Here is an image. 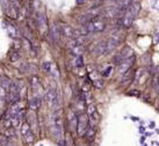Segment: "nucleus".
I'll return each mask as SVG.
<instances>
[{"label":"nucleus","instance_id":"nucleus-24","mask_svg":"<svg viewBox=\"0 0 159 146\" xmlns=\"http://www.w3.org/2000/svg\"><path fill=\"white\" fill-rule=\"evenodd\" d=\"M51 69H52V63H50V62H44V63H43V70H44L45 72L50 73V72H51Z\"/></svg>","mask_w":159,"mask_h":146},{"label":"nucleus","instance_id":"nucleus-26","mask_svg":"<svg viewBox=\"0 0 159 146\" xmlns=\"http://www.w3.org/2000/svg\"><path fill=\"white\" fill-rule=\"evenodd\" d=\"M153 88H155L156 92H158V81H157V79L153 80Z\"/></svg>","mask_w":159,"mask_h":146},{"label":"nucleus","instance_id":"nucleus-2","mask_svg":"<svg viewBox=\"0 0 159 146\" xmlns=\"http://www.w3.org/2000/svg\"><path fill=\"white\" fill-rule=\"evenodd\" d=\"M45 102L48 104V107L50 109H55L58 104H59V95L58 92L54 88L48 89V92L45 93Z\"/></svg>","mask_w":159,"mask_h":146},{"label":"nucleus","instance_id":"nucleus-25","mask_svg":"<svg viewBox=\"0 0 159 146\" xmlns=\"http://www.w3.org/2000/svg\"><path fill=\"white\" fill-rule=\"evenodd\" d=\"M112 70H113L112 67H108V69H107V70L105 71V73H103V75H105V77H108V75L110 74V71H112Z\"/></svg>","mask_w":159,"mask_h":146},{"label":"nucleus","instance_id":"nucleus-13","mask_svg":"<svg viewBox=\"0 0 159 146\" xmlns=\"http://www.w3.org/2000/svg\"><path fill=\"white\" fill-rule=\"evenodd\" d=\"M129 57H132V50L129 49V48H126L121 53H119V55L115 57V62H116L117 64H120L122 60H124V59H127V58H129Z\"/></svg>","mask_w":159,"mask_h":146},{"label":"nucleus","instance_id":"nucleus-8","mask_svg":"<svg viewBox=\"0 0 159 146\" xmlns=\"http://www.w3.org/2000/svg\"><path fill=\"white\" fill-rule=\"evenodd\" d=\"M36 22H37V27L38 30L41 33H45L48 30V21H47V16L44 13H38L37 17H36Z\"/></svg>","mask_w":159,"mask_h":146},{"label":"nucleus","instance_id":"nucleus-5","mask_svg":"<svg viewBox=\"0 0 159 146\" xmlns=\"http://www.w3.org/2000/svg\"><path fill=\"white\" fill-rule=\"evenodd\" d=\"M21 135H22V138H23V140H24V143L27 145H30V144L34 143V139H35L34 132L30 130L28 123H23L21 125Z\"/></svg>","mask_w":159,"mask_h":146},{"label":"nucleus","instance_id":"nucleus-17","mask_svg":"<svg viewBox=\"0 0 159 146\" xmlns=\"http://www.w3.org/2000/svg\"><path fill=\"white\" fill-rule=\"evenodd\" d=\"M40 106H41V98L40 96H34L29 101V109H31L33 111H35L36 109H38Z\"/></svg>","mask_w":159,"mask_h":146},{"label":"nucleus","instance_id":"nucleus-18","mask_svg":"<svg viewBox=\"0 0 159 146\" xmlns=\"http://www.w3.org/2000/svg\"><path fill=\"white\" fill-rule=\"evenodd\" d=\"M7 30H8V34H9V36L12 37V38H16L17 37V29L12 24V23H7Z\"/></svg>","mask_w":159,"mask_h":146},{"label":"nucleus","instance_id":"nucleus-4","mask_svg":"<svg viewBox=\"0 0 159 146\" xmlns=\"http://www.w3.org/2000/svg\"><path fill=\"white\" fill-rule=\"evenodd\" d=\"M87 120H88V127H91V128H95L98 125V123H99V114L96 111L95 106L92 104V103L88 106V117H87Z\"/></svg>","mask_w":159,"mask_h":146},{"label":"nucleus","instance_id":"nucleus-19","mask_svg":"<svg viewBox=\"0 0 159 146\" xmlns=\"http://www.w3.org/2000/svg\"><path fill=\"white\" fill-rule=\"evenodd\" d=\"M95 53L98 55H106V44L105 42H100L99 44H96L95 46Z\"/></svg>","mask_w":159,"mask_h":146},{"label":"nucleus","instance_id":"nucleus-23","mask_svg":"<svg viewBox=\"0 0 159 146\" xmlns=\"http://www.w3.org/2000/svg\"><path fill=\"white\" fill-rule=\"evenodd\" d=\"M75 66H76V67H82V66H84V58H82V56H77V57H76Z\"/></svg>","mask_w":159,"mask_h":146},{"label":"nucleus","instance_id":"nucleus-3","mask_svg":"<svg viewBox=\"0 0 159 146\" xmlns=\"http://www.w3.org/2000/svg\"><path fill=\"white\" fill-rule=\"evenodd\" d=\"M135 16H136V15L134 14L131 7L129 6V7L124 10V14H123V16H122V19H121V26H122L123 28H129V27H131Z\"/></svg>","mask_w":159,"mask_h":146},{"label":"nucleus","instance_id":"nucleus-6","mask_svg":"<svg viewBox=\"0 0 159 146\" xmlns=\"http://www.w3.org/2000/svg\"><path fill=\"white\" fill-rule=\"evenodd\" d=\"M88 128V120L86 114H80L79 117L77 118V132L79 136H85V132Z\"/></svg>","mask_w":159,"mask_h":146},{"label":"nucleus","instance_id":"nucleus-15","mask_svg":"<svg viewBox=\"0 0 159 146\" xmlns=\"http://www.w3.org/2000/svg\"><path fill=\"white\" fill-rule=\"evenodd\" d=\"M68 121H69V125H70L71 130L75 131L77 128V115H76V113L70 111L68 115Z\"/></svg>","mask_w":159,"mask_h":146},{"label":"nucleus","instance_id":"nucleus-10","mask_svg":"<svg viewBox=\"0 0 159 146\" xmlns=\"http://www.w3.org/2000/svg\"><path fill=\"white\" fill-rule=\"evenodd\" d=\"M28 125H29V128H30V130L33 131V132H37V130H38V127H37V118H36V114H35V111H33V110H30L29 113H28Z\"/></svg>","mask_w":159,"mask_h":146},{"label":"nucleus","instance_id":"nucleus-16","mask_svg":"<svg viewBox=\"0 0 159 146\" xmlns=\"http://www.w3.org/2000/svg\"><path fill=\"white\" fill-rule=\"evenodd\" d=\"M31 87H33V89H34L35 96H40V92L42 91V87H41V85H40V80H38L36 77H34V78L31 79Z\"/></svg>","mask_w":159,"mask_h":146},{"label":"nucleus","instance_id":"nucleus-22","mask_svg":"<svg viewBox=\"0 0 159 146\" xmlns=\"http://www.w3.org/2000/svg\"><path fill=\"white\" fill-rule=\"evenodd\" d=\"M72 49V52L75 53V55H77V56H81V53H82V51H84V48L81 46V45H76V46H73V48H71Z\"/></svg>","mask_w":159,"mask_h":146},{"label":"nucleus","instance_id":"nucleus-11","mask_svg":"<svg viewBox=\"0 0 159 146\" xmlns=\"http://www.w3.org/2000/svg\"><path fill=\"white\" fill-rule=\"evenodd\" d=\"M105 44H106V55H107L108 52L113 51V50L120 44V38L116 37V36H113V37L108 38V39L105 42Z\"/></svg>","mask_w":159,"mask_h":146},{"label":"nucleus","instance_id":"nucleus-1","mask_svg":"<svg viewBox=\"0 0 159 146\" xmlns=\"http://www.w3.org/2000/svg\"><path fill=\"white\" fill-rule=\"evenodd\" d=\"M106 29V22L105 20L100 19V15L84 24V28L80 31V35H88V34H95L101 33Z\"/></svg>","mask_w":159,"mask_h":146},{"label":"nucleus","instance_id":"nucleus-21","mask_svg":"<svg viewBox=\"0 0 159 146\" xmlns=\"http://www.w3.org/2000/svg\"><path fill=\"white\" fill-rule=\"evenodd\" d=\"M51 35H52V37L55 38V41H59V33H58V30H57V27L55 26V24H52V27H51Z\"/></svg>","mask_w":159,"mask_h":146},{"label":"nucleus","instance_id":"nucleus-12","mask_svg":"<svg viewBox=\"0 0 159 146\" xmlns=\"http://www.w3.org/2000/svg\"><path fill=\"white\" fill-rule=\"evenodd\" d=\"M54 128L57 131V137L61 138L63 136V123H62V117L59 114L54 116Z\"/></svg>","mask_w":159,"mask_h":146},{"label":"nucleus","instance_id":"nucleus-27","mask_svg":"<svg viewBox=\"0 0 159 146\" xmlns=\"http://www.w3.org/2000/svg\"><path fill=\"white\" fill-rule=\"evenodd\" d=\"M88 0H76V2H77V5H84L85 2H87Z\"/></svg>","mask_w":159,"mask_h":146},{"label":"nucleus","instance_id":"nucleus-9","mask_svg":"<svg viewBox=\"0 0 159 146\" xmlns=\"http://www.w3.org/2000/svg\"><path fill=\"white\" fill-rule=\"evenodd\" d=\"M134 64V57H129L124 60H122L120 64H119V72L120 74H124Z\"/></svg>","mask_w":159,"mask_h":146},{"label":"nucleus","instance_id":"nucleus-7","mask_svg":"<svg viewBox=\"0 0 159 146\" xmlns=\"http://www.w3.org/2000/svg\"><path fill=\"white\" fill-rule=\"evenodd\" d=\"M2 10L9 16V17H16V10L14 9V6L10 0H0Z\"/></svg>","mask_w":159,"mask_h":146},{"label":"nucleus","instance_id":"nucleus-20","mask_svg":"<svg viewBox=\"0 0 159 146\" xmlns=\"http://www.w3.org/2000/svg\"><path fill=\"white\" fill-rule=\"evenodd\" d=\"M130 7H131V9H132L134 14H135V15H137V14H138V12H139V8H141V3H139L138 1H134V2L130 5Z\"/></svg>","mask_w":159,"mask_h":146},{"label":"nucleus","instance_id":"nucleus-14","mask_svg":"<svg viewBox=\"0 0 159 146\" xmlns=\"http://www.w3.org/2000/svg\"><path fill=\"white\" fill-rule=\"evenodd\" d=\"M61 29H62V33H63V35L65 37H68V38H75V29H72L69 24H62Z\"/></svg>","mask_w":159,"mask_h":146}]
</instances>
